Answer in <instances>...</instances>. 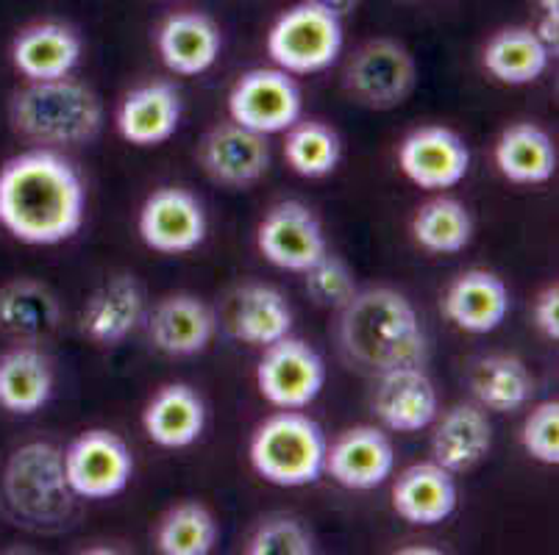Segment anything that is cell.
Listing matches in <instances>:
<instances>
[{"mask_svg": "<svg viewBox=\"0 0 559 555\" xmlns=\"http://www.w3.org/2000/svg\"><path fill=\"white\" fill-rule=\"evenodd\" d=\"M467 389L474 403L492 414H512L528 406L535 395V378L518 355H481L467 370Z\"/></svg>", "mask_w": 559, "mask_h": 555, "instance_id": "obj_31", "label": "cell"}, {"mask_svg": "<svg viewBox=\"0 0 559 555\" xmlns=\"http://www.w3.org/2000/svg\"><path fill=\"white\" fill-rule=\"evenodd\" d=\"M395 470V447L379 425H354L326 447L323 475L350 492H370L388 483Z\"/></svg>", "mask_w": 559, "mask_h": 555, "instance_id": "obj_16", "label": "cell"}, {"mask_svg": "<svg viewBox=\"0 0 559 555\" xmlns=\"http://www.w3.org/2000/svg\"><path fill=\"white\" fill-rule=\"evenodd\" d=\"M521 445L528 458L537 464L557 467L559 464V403L557 400H543L528 411L521 427Z\"/></svg>", "mask_w": 559, "mask_h": 555, "instance_id": "obj_37", "label": "cell"}, {"mask_svg": "<svg viewBox=\"0 0 559 555\" xmlns=\"http://www.w3.org/2000/svg\"><path fill=\"white\" fill-rule=\"evenodd\" d=\"M0 495L17 526L37 533L68 528L79 500L64 475V453L50 442H28L9 456Z\"/></svg>", "mask_w": 559, "mask_h": 555, "instance_id": "obj_4", "label": "cell"}, {"mask_svg": "<svg viewBox=\"0 0 559 555\" xmlns=\"http://www.w3.org/2000/svg\"><path fill=\"white\" fill-rule=\"evenodd\" d=\"M81 53H84V43L64 23L28 25L12 43V64L25 81H50L73 75Z\"/></svg>", "mask_w": 559, "mask_h": 555, "instance_id": "obj_27", "label": "cell"}, {"mask_svg": "<svg viewBox=\"0 0 559 555\" xmlns=\"http://www.w3.org/2000/svg\"><path fill=\"white\" fill-rule=\"evenodd\" d=\"M343 45V20L301 0L278 14L267 31L264 48L273 68L289 75H314L337 64Z\"/></svg>", "mask_w": 559, "mask_h": 555, "instance_id": "obj_6", "label": "cell"}, {"mask_svg": "<svg viewBox=\"0 0 559 555\" xmlns=\"http://www.w3.org/2000/svg\"><path fill=\"white\" fill-rule=\"evenodd\" d=\"M148 305L140 278L131 273L111 275L100 283L81 309L79 328L84 339L98 348H117L123 345L142 323H145Z\"/></svg>", "mask_w": 559, "mask_h": 555, "instance_id": "obj_18", "label": "cell"}, {"mask_svg": "<svg viewBox=\"0 0 559 555\" xmlns=\"http://www.w3.org/2000/svg\"><path fill=\"white\" fill-rule=\"evenodd\" d=\"M145 330L154 350L170 359H187L210 348L217 334V314L198 294L176 292L162 298L145 314Z\"/></svg>", "mask_w": 559, "mask_h": 555, "instance_id": "obj_17", "label": "cell"}, {"mask_svg": "<svg viewBox=\"0 0 559 555\" xmlns=\"http://www.w3.org/2000/svg\"><path fill=\"white\" fill-rule=\"evenodd\" d=\"M257 248L264 262L284 273H307L329 251L318 214L301 201H282L267 208L257 228Z\"/></svg>", "mask_w": 559, "mask_h": 555, "instance_id": "obj_13", "label": "cell"}, {"mask_svg": "<svg viewBox=\"0 0 559 555\" xmlns=\"http://www.w3.org/2000/svg\"><path fill=\"white\" fill-rule=\"evenodd\" d=\"M309 3H314V7H320L323 12L334 14V17L345 20L350 17V14L357 12L359 0H309Z\"/></svg>", "mask_w": 559, "mask_h": 555, "instance_id": "obj_40", "label": "cell"}, {"mask_svg": "<svg viewBox=\"0 0 559 555\" xmlns=\"http://www.w3.org/2000/svg\"><path fill=\"white\" fill-rule=\"evenodd\" d=\"M301 275L309 300H312L314 305H323V309H334V312H340L359 289L357 275H354L350 264L332 251L323 253V256Z\"/></svg>", "mask_w": 559, "mask_h": 555, "instance_id": "obj_35", "label": "cell"}, {"mask_svg": "<svg viewBox=\"0 0 559 555\" xmlns=\"http://www.w3.org/2000/svg\"><path fill=\"white\" fill-rule=\"evenodd\" d=\"M532 319L535 328L546 336L548 342H559V287L548 283L540 294H537L535 305H532Z\"/></svg>", "mask_w": 559, "mask_h": 555, "instance_id": "obj_38", "label": "cell"}, {"mask_svg": "<svg viewBox=\"0 0 559 555\" xmlns=\"http://www.w3.org/2000/svg\"><path fill=\"white\" fill-rule=\"evenodd\" d=\"M84 178L53 147L17 153L0 167V228L17 242H68L84 226Z\"/></svg>", "mask_w": 559, "mask_h": 555, "instance_id": "obj_1", "label": "cell"}, {"mask_svg": "<svg viewBox=\"0 0 559 555\" xmlns=\"http://www.w3.org/2000/svg\"><path fill=\"white\" fill-rule=\"evenodd\" d=\"M62 325V303L34 278H14L0 287V334L17 345H43Z\"/></svg>", "mask_w": 559, "mask_h": 555, "instance_id": "obj_25", "label": "cell"}, {"mask_svg": "<svg viewBox=\"0 0 559 555\" xmlns=\"http://www.w3.org/2000/svg\"><path fill=\"white\" fill-rule=\"evenodd\" d=\"M370 409L384 431L393 434H420L440 414V395L426 373V364L395 366L376 375Z\"/></svg>", "mask_w": 559, "mask_h": 555, "instance_id": "obj_15", "label": "cell"}, {"mask_svg": "<svg viewBox=\"0 0 559 555\" xmlns=\"http://www.w3.org/2000/svg\"><path fill=\"white\" fill-rule=\"evenodd\" d=\"M409 231L420 251L431 256H454L474 242L476 222L465 203L449 195H437L418 206Z\"/></svg>", "mask_w": 559, "mask_h": 555, "instance_id": "obj_32", "label": "cell"}, {"mask_svg": "<svg viewBox=\"0 0 559 555\" xmlns=\"http://www.w3.org/2000/svg\"><path fill=\"white\" fill-rule=\"evenodd\" d=\"M431 461L454 475L471 472L490 456L492 422L481 406L456 403L431 422Z\"/></svg>", "mask_w": 559, "mask_h": 555, "instance_id": "obj_23", "label": "cell"}, {"mask_svg": "<svg viewBox=\"0 0 559 555\" xmlns=\"http://www.w3.org/2000/svg\"><path fill=\"white\" fill-rule=\"evenodd\" d=\"M492 161L504 181L515 186H540L554 178L559 156L551 134L537 122H512L496 140Z\"/></svg>", "mask_w": 559, "mask_h": 555, "instance_id": "obj_28", "label": "cell"}, {"mask_svg": "<svg viewBox=\"0 0 559 555\" xmlns=\"http://www.w3.org/2000/svg\"><path fill=\"white\" fill-rule=\"evenodd\" d=\"M390 500H393V511L406 526L435 528L454 517L460 506V486H456L454 472L437 461H418L399 472Z\"/></svg>", "mask_w": 559, "mask_h": 555, "instance_id": "obj_20", "label": "cell"}, {"mask_svg": "<svg viewBox=\"0 0 559 555\" xmlns=\"http://www.w3.org/2000/svg\"><path fill=\"white\" fill-rule=\"evenodd\" d=\"M195 156L206 178L226 190H248L271 170L267 136L234 120L212 125L198 142Z\"/></svg>", "mask_w": 559, "mask_h": 555, "instance_id": "obj_12", "label": "cell"}, {"mask_svg": "<svg viewBox=\"0 0 559 555\" xmlns=\"http://www.w3.org/2000/svg\"><path fill=\"white\" fill-rule=\"evenodd\" d=\"M248 555H314L318 542L301 519L278 514L262 519L246 542Z\"/></svg>", "mask_w": 559, "mask_h": 555, "instance_id": "obj_36", "label": "cell"}, {"mask_svg": "<svg viewBox=\"0 0 559 555\" xmlns=\"http://www.w3.org/2000/svg\"><path fill=\"white\" fill-rule=\"evenodd\" d=\"M326 386V361L312 345L284 336L262 348L257 364L259 395L282 411H304Z\"/></svg>", "mask_w": 559, "mask_h": 555, "instance_id": "obj_9", "label": "cell"}, {"mask_svg": "<svg viewBox=\"0 0 559 555\" xmlns=\"http://www.w3.org/2000/svg\"><path fill=\"white\" fill-rule=\"evenodd\" d=\"M104 120L98 92L73 75L25 81L9 104L12 129L39 147L86 145L104 131Z\"/></svg>", "mask_w": 559, "mask_h": 555, "instance_id": "obj_3", "label": "cell"}, {"mask_svg": "<svg viewBox=\"0 0 559 555\" xmlns=\"http://www.w3.org/2000/svg\"><path fill=\"white\" fill-rule=\"evenodd\" d=\"M136 231L145 248L162 256H185L206 242V208L185 186H159L145 197L136 217Z\"/></svg>", "mask_w": 559, "mask_h": 555, "instance_id": "obj_11", "label": "cell"}, {"mask_svg": "<svg viewBox=\"0 0 559 555\" xmlns=\"http://www.w3.org/2000/svg\"><path fill=\"white\" fill-rule=\"evenodd\" d=\"M221 528L210 508L198 500L176 503L162 514L154 531V547L162 555H210L217 547Z\"/></svg>", "mask_w": 559, "mask_h": 555, "instance_id": "obj_33", "label": "cell"}, {"mask_svg": "<svg viewBox=\"0 0 559 555\" xmlns=\"http://www.w3.org/2000/svg\"><path fill=\"white\" fill-rule=\"evenodd\" d=\"M329 439L304 411L271 414L248 442V461L264 483L278 488L312 486L323 478Z\"/></svg>", "mask_w": 559, "mask_h": 555, "instance_id": "obj_5", "label": "cell"}, {"mask_svg": "<svg viewBox=\"0 0 559 555\" xmlns=\"http://www.w3.org/2000/svg\"><path fill=\"white\" fill-rule=\"evenodd\" d=\"M64 453V475L79 500H111L134 478V453L109 427H90Z\"/></svg>", "mask_w": 559, "mask_h": 555, "instance_id": "obj_8", "label": "cell"}, {"mask_svg": "<svg viewBox=\"0 0 559 555\" xmlns=\"http://www.w3.org/2000/svg\"><path fill=\"white\" fill-rule=\"evenodd\" d=\"M206 403L190 384H165L142 411V431L162 450H185L203 436Z\"/></svg>", "mask_w": 559, "mask_h": 555, "instance_id": "obj_26", "label": "cell"}, {"mask_svg": "<svg viewBox=\"0 0 559 555\" xmlns=\"http://www.w3.org/2000/svg\"><path fill=\"white\" fill-rule=\"evenodd\" d=\"M156 50H159L162 64L173 75L195 79L215 68L223 50V31L210 14L185 9L165 17V23L159 25Z\"/></svg>", "mask_w": 559, "mask_h": 555, "instance_id": "obj_22", "label": "cell"}, {"mask_svg": "<svg viewBox=\"0 0 559 555\" xmlns=\"http://www.w3.org/2000/svg\"><path fill=\"white\" fill-rule=\"evenodd\" d=\"M223 319L237 342H246L251 348H267V345L289 336L296 314L276 287L242 283L228 298Z\"/></svg>", "mask_w": 559, "mask_h": 555, "instance_id": "obj_24", "label": "cell"}, {"mask_svg": "<svg viewBox=\"0 0 559 555\" xmlns=\"http://www.w3.org/2000/svg\"><path fill=\"white\" fill-rule=\"evenodd\" d=\"M540 9V23H537L535 34L543 39L548 50L557 56L559 48V0H537Z\"/></svg>", "mask_w": 559, "mask_h": 555, "instance_id": "obj_39", "label": "cell"}, {"mask_svg": "<svg viewBox=\"0 0 559 555\" xmlns=\"http://www.w3.org/2000/svg\"><path fill=\"white\" fill-rule=\"evenodd\" d=\"M284 134V161L296 176L309 181L329 178L343 161V140L326 122L298 120Z\"/></svg>", "mask_w": 559, "mask_h": 555, "instance_id": "obj_34", "label": "cell"}, {"mask_svg": "<svg viewBox=\"0 0 559 555\" xmlns=\"http://www.w3.org/2000/svg\"><path fill=\"white\" fill-rule=\"evenodd\" d=\"M415 86H418V61L399 39H368L345 61V95L370 111L399 109L415 92Z\"/></svg>", "mask_w": 559, "mask_h": 555, "instance_id": "obj_7", "label": "cell"}, {"mask_svg": "<svg viewBox=\"0 0 559 555\" xmlns=\"http://www.w3.org/2000/svg\"><path fill=\"white\" fill-rule=\"evenodd\" d=\"M337 314L340 353L357 373L376 378L395 366L426 364L429 342L424 323L399 289H357Z\"/></svg>", "mask_w": 559, "mask_h": 555, "instance_id": "obj_2", "label": "cell"}, {"mask_svg": "<svg viewBox=\"0 0 559 555\" xmlns=\"http://www.w3.org/2000/svg\"><path fill=\"white\" fill-rule=\"evenodd\" d=\"M399 170L426 192L454 190L471 170V147L454 129L420 125L399 145Z\"/></svg>", "mask_w": 559, "mask_h": 555, "instance_id": "obj_14", "label": "cell"}, {"mask_svg": "<svg viewBox=\"0 0 559 555\" xmlns=\"http://www.w3.org/2000/svg\"><path fill=\"white\" fill-rule=\"evenodd\" d=\"M53 386V364L37 345H14L0 355V409L9 414H37L50 403Z\"/></svg>", "mask_w": 559, "mask_h": 555, "instance_id": "obj_29", "label": "cell"}, {"mask_svg": "<svg viewBox=\"0 0 559 555\" xmlns=\"http://www.w3.org/2000/svg\"><path fill=\"white\" fill-rule=\"evenodd\" d=\"M304 114L298 81L278 68H253L234 81L228 92V120L262 136L284 134Z\"/></svg>", "mask_w": 559, "mask_h": 555, "instance_id": "obj_10", "label": "cell"}, {"mask_svg": "<svg viewBox=\"0 0 559 555\" xmlns=\"http://www.w3.org/2000/svg\"><path fill=\"white\" fill-rule=\"evenodd\" d=\"M181 92L170 81H148L120 100L115 111L117 134L134 147H159L181 125Z\"/></svg>", "mask_w": 559, "mask_h": 555, "instance_id": "obj_21", "label": "cell"}, {"mask_svg": "<svg viewBox=\"0 0 559 555\" xmlns=\"http://www.w3.org/2000/svg\"><path fill=\"white\" fill-rule=\"evenodd\" d=\"M401 553H440L437 547H404Z\"/></svg>", "mask_w": 559, "mask_h": 555, "instance_id": "obj_41", "label": "cell"}, {"mask_svg": "<svg viewBox=\"0 0 559 555\" xmlns=\"http://www.w3.org/2000/svg\"><path fill=\"white\" fill-rule=\"evenodd\" d=\"M551 50L543 45L535 28L510 25L496 31L481 50V68L504 86H528L546 75Z\"/></svg>", "mask_w": 559, "mask_h": 555, "instance_id": "obj_30", "label": "cell"}, {"mask_svg": "<svg viewBox=\"0 0 559 555\" xmlns=\"http://www.w3.org/2000/svg\"><path fill=\"white\" fill-rule=\"evenodd\" d=\"M512 298L510 287L504 283L501 275L492 269H465L449 283L443 300H440V312L454 328L465 334L485 336L498 330L510 317Z\"/></svg>", "mask_w": 559, "mask_h": 555, "instance_id": "obj_19", "label": "cell"}]
</instances>
